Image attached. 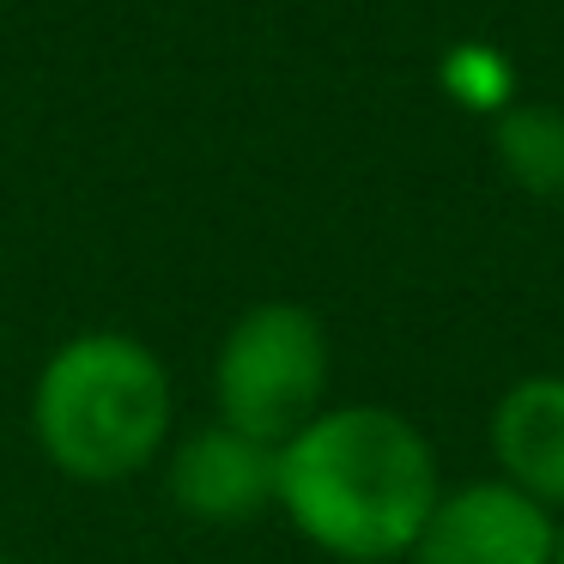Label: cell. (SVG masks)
<instances>
[{
	"instance_id": "cell-2",
	"label": "cell",
	"mask_w": 564,
	"mask_h": 564,
	"mask_svg": "<svg viewBox=\"0 0 564 564\" xmlns=\"http://www.w3.org/2000/svg\"><path fill=\"white\" fill-rule=\"evenodd\" d=\"M176 389L140 334L86 328L43 358L31 382V437L55 474L122 486L171 449Z\"/></svg>"
},
{
	"instance_id": "cell-3",
	"label": "cell",
	"mask_w": 564,
	"mask_h": 564,
	"mask_svg": "<svg viewBox=\"0 0 564 564\" xmlns=\"http://www.w3.org/2000/svg\"><path fill=\"white\" fill-rule=\"evenodd\" d=\"M328 382H334L328 328H322L316 310L292 304V297L249 304L225 328L219 352H213L219 425L243 431V437L268 443V449L297 437L328 406Z\"/></svg>"
},
{
	"instance_id": "cell-4",
	"label": "cell",
	"mask_w": 564,
	"mask_h": 564,
	"mask_svg": "<svg viewBox=\"0 0 564 564\" xmlns=\"http://www.w3.org/2000/svg\"><path fill=\"white\" fill-rule=\"evenodd\" d=\"M558 516L528 491L491 479L443 486L431 522L419 528L406 564H552L558 558Z\"/></svg>"
},
{
	"instance_id": "cell-6",
	"label": "cell",
	"mask_w": 564,
	"mask_h": 564,
	"mask_svg": "<svg viewBox=\"0 0 564 564\" xmlns=\"http://www.w3.org/2000/svg\"><path fill=\"white\" fill-rule=\"evenodd\" d=\"M486 443L503 486L528 491L564 522V377L558 370L516 377L491 401Z\"/></svg>"
},
{
	"instance_id": "cell-5",
	"label": "cell",
	"mask_w": 564,
	"mask_h": 564,
	"mask_svg": "<svg viewBox=\"0 0 564 564\" xmlns=\"http://www.w3.org/2000/svg\"><path fill=\"white\" fill-rule=\"evenodd\" d=\"M273 455L268 443L243 437L231 425H200L164 449V491L188 522L237 528L273 510Z\"/></svg>"
},
{
	"instance_id": "cell-9",
	"label": "cell",
	"mask_w": 564,
	"mask_h": 564,
	"mask_svg": "<svg viewBox=\"0 0 564 564\" xmlns=\"http://www.w3.org/2000/svg\"><path fill=\"white\" fill-rule=\"evenodd\" d=\"M0 564H13V558H0Z\"/></svg>"
},
{
	"instance_id": "cell-1",
	"label": "cell",
	"mask_w": 564,
	"mask_h": 564,
	"mask_svg": "<svg viewBox=\"0 0 564 564\" xmlns=\"http://www.w3.org/2000/svg\"><path fill=\"white\" fill-rule=\"evenodd\" d=\"M437 498L431 437L382 401H328L273 455V510L334 564H406Z\"/></svg>"
},
{
	"instance_id": "cell-8",
	"label": "cell",
	"mask_w": 564,
	"mask_h": 564,
	"mask_svg": "<svg viewBox=\"0 0 564 564\" xmlns=\"http://www.w3.org/2000/svg\"><path fill=\"white\" fill-rule=\"evenodd\" d=\"M552 564H564V528H558V558H552Z\"/></svg>"
},
{
	"instance_id": "cell-7",
	"label": "cell",
	"mask_w": 564,
	"mask_h": 564,
	"mask_svg": "<svg viewBox=\"0 0 564 564\" xmlns=\"http://www.w3.org/2000/svg\"><path fill=\"white\" fill-rule=\"evenodd\" d=\"M498 171L522 195L558 200L564 195V110L558 104H510L491 128Z\"/></svg>"
}]
</instances>
